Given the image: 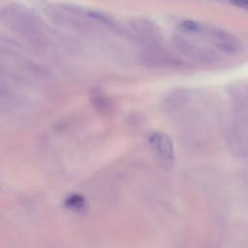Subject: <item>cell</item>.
Wrapping results in <instances>:
<instances>
[{
  "instance_id": "6da1fadb",
  "label": "cell",
  "mask_w": 248,
  "mask_h": 248,
  "mask_svg": "<svg viewBox=\"0 0 248 248\" xmlns=\"http://www.w3.org/2000/svg\"><path fill=\"white\" fill-rule=\"evenodd\" d=\"M148 144L160 162L171 168L174 163V146L171 139L162 131L152 132L147 138Z\"/></svg>"
},
{
  "instance_id": "277c9868",
  "label": "cell",
  "mask_w": 248,
  "mask_h": 248,
  "mask_svg": "<svg viewBox=\"0 0 248 248\" xmlns=\"http://www.w3.org/2000/svg\"><path fill=\"white\" fill-rule=\"evenodd\" d=\"M181 28L188 32V33H200L202 31V26L196 22V21H193V20H185L181 23Z\"/></svg>"
},
{
  "instance_id": "3957f363",
  "label": "cell",
  "mask_w": 248,
  "mask_h": 248,
  "mask_svg": "<svg viewBox=\"0 0 248 248\" xmlns=\"http://www.w3.org/2000/svg\"><path fill=\"white\" fill-rule=\"evenodd\" d=\"M64 207L74 212H82L86 209V201L81 195L73 194L64 201Z\"/></svg>"
},
{
  "instance_id": "7a4b0ae2",
  "label": "cell",
  "mask_w": 248,
  "mask_h": 248,
  "mask_svg": "<svg viewBox=\"0 0 248 248\" xmlns=\"http://www.w3.org/2000/svg\"><path fill=\"white\" fill-rule=\"evenodd\" d=\"M90 99L95 108L98 109L100 112L107 113L110 110V102L101 89L93 88L90 91Z\"/></svg>"
},
{
  "instance_id": "5b68a950",
  "label": "cell",
  "mask_w": 248,
  "mask_h": 248,
  "mask_svg": "<svg viewBox=\"0 0 248 248\" xmlns=\"http://www.w3.org/2000/svg\"><path fill=\"white\" fill-rule=\"evenodd\" d=\"M231 3L235 7L248 10V0H231Z\"/></svg>"
}]
</instances>
